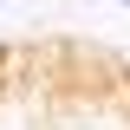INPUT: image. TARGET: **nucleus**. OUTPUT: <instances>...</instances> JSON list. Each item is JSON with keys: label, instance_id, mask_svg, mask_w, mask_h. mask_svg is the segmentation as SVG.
<instances>
[{"label": "nucleus", "instance_id": "nucleus-1", "mask_svg": "<svg viewBox=\"0 0 130 130\" xmlns=\"http://www.w3.org/2000/svg\"><path fill=\"white\" fill-rule=\"evenodd\" d=\"M117 7H130V0H117Z\"/></svg>", "mask_w": 130, "mask_h": 130}]
</instances>
